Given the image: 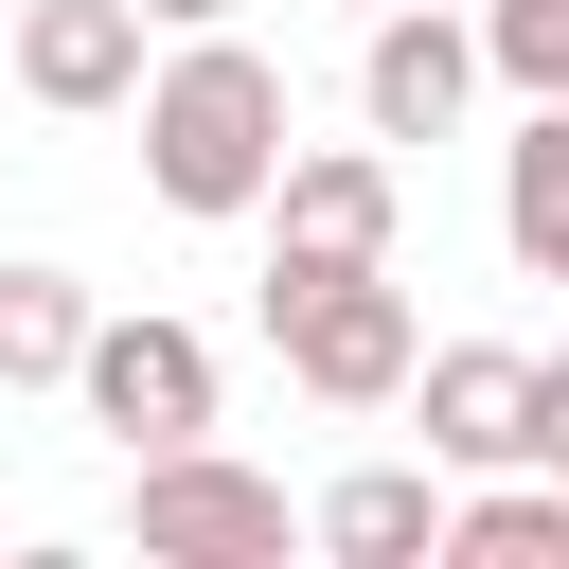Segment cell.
Listing matches in <instances>:
<instances>
[{"label": "cell", "mask_w": 569, "mask_h": 569, "mask_svg": "<svg viewBox=\"0 0 569 569\" xmlns=\"http://www.w3.org/2000/svg\"><path fill=\"white\" fill-rule=\"evenodd\" d=\"M427 533H445V480H427V462H356V480L320 498V551H356V569H409Z\"/></svg>", "instance_id": "cell-10"}, {"label": "cell", "mask_w": 569, "mask_h": 569, "mask_svg": "<svg viewBox=\"0 0 569 569\" xmlns=\"http://www.w3.org/2000/svg\"><path fill=\"white\" fill-rule=\"evenodd\" d=\"M71 338H89V284L71 267H0V391H53Z\"/></svg>", "instance_id": "cell-11"}, {"label": "cell", "mask_w": 569, "mask_h": 569, "mask_svg": "<svg viewBox=\"0 0 569 569\" xmlns=\"http://www.w3.org/2000/svg\"><path fill=\"white\" fill-rule=\"evenodd\" d=\"M124 533H142L160 569H267L302 516H284L267 462H231V445L196 427V445H142V462H124Z\"/></svg>", "instance_id": "cell-2"}, {"label": "cell", "mask_w": 569, "mask_h": 569, "mask_svg": "<svg viewBox=\"0 0 569 569\" xmlns=\"http://www.w3.org/2000/svg\"><path fill=\"white\" fill-rule=\"evenodd\" d=\"M480 71H516V89H569V0H480Z\"/></svg>", "instance_id": "cell-13"}, {"label": "cell", "mask_w": 569, "mask_h": 569, "mask_svg": "<svg viewBox=\"0 0 569 569\" xmlns=\"http://www.w3.org/2000/svg\"><path fill=\"white\" fill-rule=\"evenodd\" d=\"M267 338H284V373H302L320 409H391L409 356H427V320H409L391 267H302V284H267Z\"/></svg>", "instance_id": "cell-3"}, {"label": "cell", "mask_w": 569, "mask_h": 569, "mask_svg": "<svg viewBox=\"0 0 569 569\" xmlns=\"http://www.w3.org/2000/svg\"><path fill=\"white\" fill-rule=\"evenodd\" d=\"M124 18H142V36H196V18H231V0H124Z\"/></svg>", "instance_id": "cell-14"}, {"label": "cell", "mask_w": 569, "mask_h": 569, "mask_svg": "<svg viewBox=\"0 0 569 569\" xmlns=\"http://www.w3.org/2000/svg\"><path fill=\"white\" fill-rule=\"evenodd\" d=\"M0 53H18V89H36V107H71V124L142 89V18H124V0H18V18H0Z\"/></svg>", "instance_id": "cell-8"}, {"label": "cell", "mask_w": 569, "mask_h": 569, "mask_svg": "<svg viewBox=\"0 0 569 569\" xmlns=\"http://www.w3.org/2000/svg\"><path fill=\"white\" fill-rule=\"evenodd\" d=\"M427 551H480V569H533V551H569V480H498V498H445V533Z\"/></svg>", "instance_id": "cell-12"}, {"label": "cell", "mask_w": 569, "mask_h": 569, "mask_svg": "<svg viewBox=\"0 0 569 569\" xmlns=\"http://www.w3.org/2000/svg\"><path fill=\"white\" fill-rule=\"evenodd\" d=\"M462 89H480V36H462L445 0H373V36H356V107H373V142H445Z\"/></svg>", "instance_id": "cell-7"}, {"label": "cell", "mask_w": 569, "mask_h": 569, "mask_svg": "<svg viewBox=\"0 0 569 569\" xmlns=\"http://www.w3.org/2000/svg\"><path fill=\"white\" fill-rule=\"evenodd\" d=\"M53 391H89V427L142 462V445H196V427H213V338H196V320H107V302H89V338H71Z\"/></svg>", "instance_id": "cell-6"}, {"label": "cell", "mask_w": 569, "mask_h": 569, "mask_svg": "<svg viewBox=\"0 0 569 569\" xmlns=\"http://www.w3.org/2000/svg\"><path fill=\"white\" fill-rule=\"evenodd\" d=\"M124 107H142V178H160V213H249V196H267V160L302 142L284 53H267V36H231V18H196Z\"/></svg>", "instance_id": "cell-1"}, {"label": "cell", "mask_w": 569, "mask_h": 569, "mask_svg": "<svg viewBox=\"0 0 569 569\" xmlns=\"http://www.w3.org/2000/svg\"><path fill=\"white\" fill-rule=\"evenodd\" d=\"M409 391H427V462H569V356L445 338V356H409Z\"/></svg>", "instance_id": "cell-4"}, {"label": "cell", "mask_w": 569, "mask_h": 569, "mask_svg": "<svg viewBox=\"0 0 569 569\" xmlns=\"http://www.w3.org/2000/svg\"><path fill=\"white\" fill-rule=\"evenodd\" d=\"M249 213H267V284H302V267H391V231H409V178H391L373 142H284Z\"/></svg>", "instance_id": "cell-5"}, {"label": "cell", "mask_w": 569, "mask_h": 569, "mask_svg": "<svg viewBox=\"0 0 569 569\" xmlns=\"http://www.w3.org/2000/svg\"><path fill=\"white\" fill-rule=\"evenodd\" d=\"M356 18H373V0H356Z\"/></svg>", "instance_id": "cell-16"}, {"label": "cell", "mask_w": 569, "mask_h": 569, "mask_svg": "<svg viewBox=\"0 0 569 569\" xmlns=\"http://www.w3.org/2000/svg\"><path fill=\"white\" fill-rule=\"evenodd\" d=\"M0 18H18V0H0Z\"/></svg>", "instance_id": "cell-15"}, {"label": "cell", "mask_w": 569, "mask_h": 569, "mask_svg": "<svg viewBox=\"0 0 569 569\" xmlns=\"http://www.w3.org/2000/svg\"><path fill=\"white\" fill-rule=\"evenodd\" d=\"M498 249H516L533 284H569V89H533V124H516V160H498Z\"/></svg>", "instance_id": "cell-9"}]
</instances>
